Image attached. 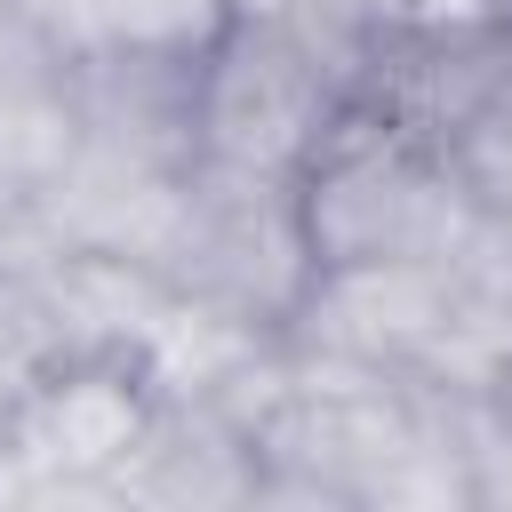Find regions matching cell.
I'll return each mask as SVG.
<instances>
[{
    "label": "cell",
    "instance_id": "277c9868",
    "mask_svg": "<svg viewBox=\"0 0 512 512\" xmlns=\"http://www.w3.org/2000/svg\"><path fill=\"white\" fill-rule=\"evenodd\" d=\"M224 32V0H80L64 48L72 56H104V48H160V56H192Z\"/></svg>",
    "mask_w": 512,
    "mask_h": 512
},
{
    "label": "cell",
    "instance_id": "6da1fadb",
    "mask_svg": "<svg viewBox=\"0 0 512 512\" xmlns=\"http://www.w3.org/2000/svg\"><path fill=\"white\" fill-rule=\"evenodd\" d=\"M296 216L320 272V264H384V256L456 264L488 208L448 160V144H424L376 120L368 104H344L336 128L312 144V160L296 168Z\"/></svg>",
    "mask_w": 512,
    "mask_h": 512
},
{
    "label": "cell",
    "instance_id": "7a4b0ae2",
    "mask_svg": "<svg viewBox=\"0 0 512 512\" xmlns=\"http://www.w3.org/2000/svg\"><path fill=\"white\" fill-rule=\"evenodd\" d=\"M352 104V64L280 16H224L192 72V144L200 168L224 176H280L312 160V144Z\"/></svg>",
    "mask_w": 512,
    "mask_h": 512
},
{
    "label": "cell",
    "instance_id": "5b68a950",
    "mask_svg": "<svg viewBox=\"0 0 512 512\" xmlns=\"http://www.w3.org/2000/svg\"><path fill=\"white\" fill-rule=\"evenodd\" d=\"M16 8H24V16H40L56 40H64V32H72V16H80V0H16Z\"/></svg>",
    "mask_w": 512,
    "mask_h": 512
},
{
    "label": "cell",
    "instance_id": "3957f363",
    "mask_svg": "<svg viewBox=\"0 0 512 512\" xmlns=\"http://www.w3.org/2000/svg\"><path fill=\"white\" fill-rule=\"evenodd\" d=\"M80 136H88L80 56L40 16L8 8L0 16V184L40 200L80 152Z\"/></svg>",
    "mask_w": 512,
    "mask_h": 512
},
{
    "label": "cell",
    "instance_id": "8992f818",
    "mask_svg": "<svg viewBox=\"0 0 512 512\" xmlns=\"http://www.w3.org/2000/svg\"><path fill=\"white\" fill-rule=\"evenodd\" d=\"M8 8H16V0H0V16H8Z\"/></svg>",
    "mask_w": 512,
    "mask_h": 512
}]
</instances>
